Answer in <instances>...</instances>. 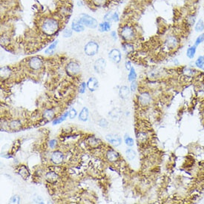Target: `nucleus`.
I'll return each mask as SVG.
<instances>
[{"label": "nucleus", "mask_w": 204, "mask_h": 204, "mask_svg": "<svg viewBox=\"0 0 204 204\" xmlns=\"http://www.w3.org/2000/svg\"><path fill=\"white\" fill-rule=\"evenodd\" d=\"M59 29V22L54 18H46L41 25V30L45 34L51 36L54 34Z\"/></svg>", "instance_id": "obj_1"}, {"label": "nucleus", "mask_w": 204, "mask_h": 204, "mask_svg": "<svg viewBox=\"0 0 204 204\" xmlns=\"http://www.w3.org/2000/svg\"><path fill=\"white\" fill-rule=\"evenodd\" d=\"M120 37H122L123 40L127 43L133 41L136 37L135 30L133 28V26L128 25H125L123 27H122L120 31Z\"/></svg>", "instance_id": "obj_2"}, {"label": "nucleus", "mask_w": 204, "mask_h": 204, "mask_svg": "<svg viewBox=\"0 0 204 204\" xmlns=\"http://www.w3.org/2000/svg\"><path fill=\"white\" fill-rule=\"evenodd\" d=\"M180 45V40L177 36L171 34L169 35L165 40L163 46L164 48L168 51H172L178 48Z\"/></svg>", "instance_id": "obj_3"}, {"label": "nucleus", "mask_w": 204, "mask_h": 204, "mask_svg": "<svg viewBox=\"0 0 204 204\" xmlns=\"http://www.w3.org/2000/svg\"><path fill=\"white\" fill-rule=\"evenodd\" d=\"M81 24L89 28H96L98 25V22L97 19L88 14H81L79 19Z\"/></svg>", "instance_id": "obj_4"}, {"label": "nucleus", "mask_w": 204, "mask_h": 204, "mask_svg": "<svg viewBox=\"0 0 204 204\" xmlns=\"http://www.w3.org/2000/svg\"><path fill=\"white\" fill-rule=\"evenodd\" d=\"M98 50L99 45L94 41H91L87 43L85 46V48H84L85 54L88 55V56H94L98 52Z\"/></svg>", "instance_id": "obj_5"}, {"label": "nucleus", "mask_w": 204, "mask_h": 204, "mask_svg": "<svg viewBox=\"0 0 204 204\" xmlns=\"http://www.w3.org/2000/svg\"><path fill=\"white\" fill-rule=\"evenodd\" d=\"M66 71L68 74L73 76V75L77 74L80 71V67H79V64H77L76 62H70L67 65Z\"/></svg>", "instance_id": "obj_6"}, {"label": "nucleus", "mask_w": 204, "mask_h": 204, "mask_svg": "<svg viewBox=\"0 0 204 204\" xmlns=\"http://www.w3.org/2000/svg\"><path fill=\"white\" fill-rule=\"evenodd\" d=\"M29 66L33 70H39L43 66V60L37 57H32L29 61Z\"/></svg>", "instance_id": "obj_7"}, {"label": "nucleus", "mask_w": 204, "mask_h": 204, "mask_svg": "<svg viewBox=\"0 0 204 204\" xmlns=\"http://www.w3.org/2000/svg\"><path fill=\"white\" fill-rule=\"evenodd\" d=\"M139 103L142 105V106H146L149 105L151 102V97L148 93L143 92L140 94V95L138 97Z\"/></svg>", "instance_id": "obj_8"}, {"label": "nucleus", "mask_w": 204, "mask_h": 204, "mask_svg": "<svg viewBox=\"0 0 204 204\" xmlns=\"http://www.w3.org/2000/svg\"><path fill=\"white\" fill-rule=\"evenodd\" d=\"M109 57L112 59V61H113L115 63H119L121 60V58H122L120 51L118 49H112L109 52Z\"/></svg>", "instance_id": "obj_9"}, {"label": "nucleus", "mask_w": 204, "mask_h": 204, "mask_svg": "<svg viewBox=\"0 0 204 204\" xmlns=\"http://www.w3.org/2000/svg\"><path fill=\"white\" fill-rule=\"evenodd\" d=\"M106 60L104 59H103V58H100V59H97L95 62V63L94 65V68L96 70V72L100 73L104 71L105 68H106Z\"/></svg>", "instance_id": "obj_10"}, {"label": "nucleus", "mask_w": 204, "mask_h": 204, "mask_svg": "<svg viewBox=\"0 0 204 204\" xmlns=\"http://www.w3.org/2000/svg\"><path fill=\"white\" fill-rule=\"evenodd\" d=\"M106 139L114 146H119L122 143V139L117 134H108L106 136Z\"/></svg>", "instance_id": "obj_11"}, {"label": "nucleus", "mask_w": 204, "mask_h": 204, "mask_svg": "<svg viewBox=\"0 0 204 204\" xmlns=\"http://www.w3.org/2000/svg\"><path fill=\"white\" fill-rule=\"evenodd\" d=\"M51 161L53 162L54 164H60L62 161H63V154L62 152L59 151H54L51 154Z\"/></svg>", "instance_id": "obj_12"}, {"label": "nucleus", "mask_w": 204, "mask_h": 204, "mask_svg": "<svg viewBox=\"0 0 204 204\" xmlns=\"http://www.w3.org/2000/svg\"><path fill=\"white\" fill-rule=\"evenodd\" d=\"M131 94V89L128 86H122L120 88L119 95L122 99H127L129 97Z\"/></svg>", "instance_id": "obj_13"}, {"label": "nucleus", "mask_w": 204, "mask_h": 204, "mask_svg": "<svg viewBox=\"0 0 204 204\" xmlns=\"http://www.w3.org/2000/svg\"><path fill=\"white\" fill-rule=\"evenodd\" d=\"M87 86L91 91H94L98 87V81L94 77L90 78L87 82Z\"/></svg>", "instance_id": "obj_14"}, {"label": "nucleus", "mask_w": 204, "mask_h": 204, "mask_svg": "<svg viewBox=\"0 0 204 204\" xmlns=\"http://www.w3.org/2000/svg\"><path fill=\"white\" fill-rule=\"evenodd\" d=\"M71 29L75 32H82L84 31L85 28H84V25L79 22V20H75L72 22Z\"/></svg>", "instance_id": "obj_15"}, {"label": "nucleus", "mask_w": 204, "mask_h": 204, "mask_svg": "<svg viewBox=\"0 0 204 204\" xmlns=\"http://www.w3.org/2000/svg\"><path fill=\"white\" fill-rule=\"evenodd\" d=\"M106 156H107L108 160H109L110 162H114L117 161L119 158V154H118L117 152H116L114 150H110L107 152L106 154Z\"/></svg>", "instance_id": "obj_16"}, {"label": "nucleus", "mask_w": 204, "mask_h": 204, "mask_svg": "<svg viewBox=\"0 0 204 204\" xmlns=\"http://www.w3.org/2000/svg\"><path fill=\"white\" fill-rule=\"evenodd\" d=\"M196 51H197V46L196 45H192L190 46L189 48H188L186 51V56L189 59H194V56H195Z\"/></svg>", "instance_id": "obj_17"}, {"label": "nucleus", "mask_w": 204, "mask_h": 204, "mask_svg": "<svg viewBox=\"0 0 204 204\" xmlns=\"http://www.w3.org/2000/svg\"><path fill=\"white\" fill-rule=\"evenodd\" d=\"M194 31L197 33H201L204 31V21L202 19H198L194 25Z\"/></svg>", "instance_id": "obj_18"}, {"label": "nucleus", "mask_w": 204, "mask_h": 204, "mask_svg": "<svg viewBox=\"0 0 204 204\" xmlns=\"http://www.w3.org/2000/svg\"><path fill=\"white\" fill-rule=\"evenodd\" d=\"M46 180H47L48 182L51 183H54L56 182L58 179V176L55 172H50L48 173H47L45 176Z\"/></svg>", "instance_id": "obj_19"}, {"label": "nucleus", "mask_w": 204, "mask_h": 204, "mask_svg": "<svg viewBox=\"0 0 204 204\" xmlns=\"http://www.w3.org/2000/svg\"><path fill=\"white\" fill-rule=\"evenodd\" d=\"M88 114H89L88 109L85 107L83 108V109H82V110L81 111L80 114H79V119L81 121L85 122V121L88 120Z\"/></svg>", "instance_id": "obj_20"}, {"label": "nucleus", "mask_w": 204, "mask_h": 204, "mask_svg": "<svg viewBox=\"0 0 204 204\" xmlns=\"http://www.w3.org/2000/svg\"><path fill=\"white\" fill-rule=\"evenodd\" d=\"M99 29L101 32H106V31H110L111 29V24L110 22H106L105 21L104 22H102L99 25Z\"/></svg>", "instance_id": "obj_21"}, {"label": "nucleus", "mask_w": 204, "mask_h": 204, "mask_svg": "<svg viewBox=\"0 0 204 204\" xmlns=\"http://www.w3.org/2000/svg\"><path fill=\"white\" fill-rule=\"evenodd\" d=\"M123 50L125 52L126 54H130L134 51V46L132 44H131L130 43H127L125 42V43L122 45Z\"/></svg>", "instance_id": "obj_22"}, {"label": "nucleus", "mask_w": 204, "mask_h": 204, "mask_svg": "<svg viewBox=\"0 0 204 204\" xmlns=\"http://www.w3.org/2000/svg\"><path fill=\"white\" fill-rule=\"evenodd\" d=\"M194 64H195L197 68L201 69L204 71V56L198 57L197 59L195 60Z\"/></svg>", "instance_id": "obj_23"}, {"label": "nucleus", "mask_w": 204, "mask_h": 204, "mask_svg": "<svg viewBox=\"0 0 204 204\" xmlns=\"http://www.w3.org/2000/svg\"><path fill=\"white\" fill-rule=\"evenodd\" d=\"M186 25L189 26H193L196 23V16L194 14H189L186 17Z\"/></svg>", "instance_id": "obj_24"}, {"label": "nucleus", "mask_w": 204, "mask_h": 204, "mask_svg": "<svg viewBox=\"0 0 204 204\" xmlns=\"http://www.w3.org/2000/svg\"><path fill=\"white\" fill-rule=\"evenodd\" d=\"M57 44H58V40H56V41L54 42V43H52V44L51 45L49 46V47L45 51V53L48 54H50L53 53V52L54 51L55 49H56V47H57Z\"/></svg>", "instance_id": "obj_25"}, {"label": "nucleus", "mask_w": 204, "mask_h": 204, "mask_svg": "<svg viewBox=\"0 0 204 204\" xmlns=\"http://www.w3.org/2000/svg\"><path fill=\"white\" fill-rule=\"evenodd\" d=\"M128 79L130 82H133V81L136 80V73L135 70H134V67H131V68L130 69L129 73H128Z\"/></svg>", "instance_id": "obj_26"}, {"label": "nucleus", "mask_w": 204, "mask_h": 204, "mask_svg": "<svg viewBox=\"0 0 204 204\" xmlns=\"http://www.w3.org/2000/svg\"><path fill=\"white\" fill-rule=\"evenodd\" d=\"M125 154H126V157L128 160H134L136 157L135 151H134V150L131 149V148L127 150V151H125Z\"/></svg>", "instance_id": "obj_27"}, {"label": "nucleus", "mask_w": 204, "mask_h": 204, "mask_svg": "<svg viewBox=\"0 0 204 204\" xmlns=\"http://www.w3.org/2000/svg\"><path fill=\"white\" fill-rule=\"evenodd\" d=\"M68 115H69V112H65V113L64 114L62 115V117H60L59 118L54 120L53 121V125H57V124L61 123L62 122H63V121L65 120V119H66V117H68Z\"/></svg>", "instance_id": "obj_28"}, {"label": "nucleus", "mask_w": 204, "mask_h": 204, "mask_svg": "<svg viewBox=\"0 0 204 204\" xmlns=\"http://www.w3.org/2000/svg\"><path fill=\"white\" fill-rule=\"evenodd\" d=\"M43 117H44L45 119L51 120L54 117V112L52 110H50V109L46 110V111H45L44 114H43Z\"/></svg>", "instance_id": "obj_29"}, {"label": "nucleus", "mask_w": 204, "mask_h": 204, "mask_svg": "<svg viewBox=\"0 0 204 204\" xmlns=\"http://www.w3.org/2000/svg\"><path fill=\"white\" fill-rule=\"evenodd\" d=\"M10 126L13 130H17L20 128L21 123H20V122L18 120L12 121V122L10 123Z\"/></svg>", "instance_id": "obj_30"}, {"label": "nucleus", "mask_w": 204, "mask_h": 204, "mask_svg": "<svg viewBox=\"0 0 204 204\" xmlns=\"http://www.w3.org/2000/svg\"><path fill=\"white\" fill-rule=\"evenodd\" d=\"M204 42V33L201 34L200 35H199L198 37L196 38L195 42H194V45H196L197 47L198 45H200L201 43H203Z\"/></svg>", "instance_id": "obj_31"}, {"label": "nucleus", "mask_w": 204, "mask_h": 204, "mask_svg": "<svg viewBox=\"0 0 204 204\" xmlns=\"http://www.w3.org/2000/svg\"><path fill=\"white\" fill-rule=\"evenodd\" d=\"M19 175H20L22 178H26L29 175V172H28V169H27L26 168L22 167V169H20V170H19Z\"/></svg>", "instance_id": "obj_32"}, {"label": "nucleus", "mask_w": 204, "mask_h": 204, "mask_svg": "<svg viewBox=\"0 0 204 204\" xmlns=\"http://www.w3.org/2000/svg\"><path fill=\"white\" fill-rule=\"evenodd\" d=\"M125 142L128 146H133L134 145V139L128 135L125 136Z\"/></svg>", "instance_id": "obj_33"}, {"label": "nucleus", "mask_w": 204, "mask_h": 204, "mask_svg": "<svg viewBox=\"0 0 204 204\" xmlns=\"http://www.w3.org/2000/svg\"><path fill=\"white\" fill-rule=\"evenodd\" d=\"M5 73L7 75V77L10 75V70L7 68H1V76L2 77H5Z\"/></svg>", "instance_id": "obj_34"}, {"label": "nucleus", "mask_w": 204, "mask_h": 204, "mask_svg": "<svg viewBox=\"0 0 204 204\" xmlns=\"http://www.w3.org/2000/svg\"><path fill=\"white\" fill-rule=\"evenodd\" d=\"M62 35H63V37H65V38L70 37L72 36V31L70 29H65V31H63V33H62Z\"/></svg>", "instance_id": "obj_35"}, {"label": "nucleus", "mask_w": 204, "mask_h": 204, "mask_svg": "<svg viewBox=\"0 0 204 204\" xmlns=\"http://www.w3.org/2000/svg\"><path fill=\"white\" fill-rule=\"evenodd\" d=\"M10 201L11 203H19L20 201V198H19V196L14 195L10 198Z\"/></svg>", "instance_id": "obj_36"}, {"label": "nucleus", "mask_w": 204, "mask_h": 204, "mask_svg": "<svg viewBox=\"0 0 204 204\" xmlns=\"http://www.w3.org/2000/svg\"><path fill=\"white\" fill-rule=\"evenodd\" d=\"M76 111L74 109H71L69 112V117H70V119H73V118L76 117Z\"/></svg>", "instance_id": "obj_37"}, {"label": "nucleus", "mask_w": 204, "mask_h": 204, "mask_svg": "<svg viewBox=\"0 0 204 204\" xmlns=\"http://www.w3.org/2000/svg\"><path fill=\"white\" fill-rule=\"evenodd\" d=\"M86 85H87V83H85V82H82V83L81 84V85L79 86V93H81V94H83V93L85 92V88H86Z\"/></svg>", "instance_id": "obj_38"}, {"label": "nucleus", "mask_w": 204, "mask_h": 204, "mask_svg": "<svg viewBox=\"0 0 204 204\" xmlns=\"http://www.w3.org/2000/svg\"><path fill=\"white\" fill-rule=\"evenodd\" d=\"M112 14H113V13H108L107 14L104 16L105 21H106V22H110L111 21H112Z\"/></svg>", "instance_id": "obj_39"}, {"label": "nucleus", "mask_w": 204, "mask_h": 204, "mask_svg": "<svg viewBox=\"0 0 204 204\" xmlns=\"http://www.w3.org/2000/svg\"><path fill=\"white\" fill-rule=\"evenodd\" d=\"M99 125L101 127H106L108 125V122L106 119H102L100 120V121L99 122Z\"/></svg>", "instance_id": "obj_40"}, {"label": "nucleus", "mask_w": 204, "mask_h": 204, "mask_svg": "<svg viewBox=\"0 0 204 204\" xmlns=\"http://www.w3.org/2000/svg\"><path fill=\"white\" fill-rule=\"evenodd\" d=\"M119 20V15H118V13H117V12H114V13L112 14V21H114V22H118Z\"/></svg>", "instance_id": "obj_41"}, {"label": "nucleus", "mask_w": 204, "mask_h": 204, "mask_svg": "<svg viewBox=\"0 0 204 204\" xmlns=\"http://www.w3.org/2000/svg\"><path fill=\"white\" fill-rule=\"evenodd\" d=\"M136 87H137V83L135 80L131 82V91H134L136 89Z\"/></svg>", "instance_id": "obj_42"}, {"label": "nucleus", "mask_w": 204, "mask_h": 204, "mask_svg": "<svg viewBox=\"0 0 204 204\" xmlns=\"http://www.w3.org/2000/svg\"><path fill=\"white\" fill-rule=\"evenodd\" d=\"M56 145H57L56 139H51V140H50V142H49V146H50V148H54L55 146H56Z\"/></svg>", "instance_id": "obj_43"}, {"label": "nucleus", "mask_w": 204, "mask_h": 204, "mask_svg": "<svg viewBox=\"0 0 204 204\" xmlns=\"http://www.w3.org/2000/svg\"><path fill=\"white\" fill-rule=\"evenodd\" d=\"M131 67H132V65H131V62H130L129 61H127V62H125V68H126L127 70H130V69L131 68Z\"/></svg>", "instance_id": "obj_44"}, {"label": "nucleus", "mask_w": 204, "mask_h": 204, "mask_svg": "<svg viewBox=\"0 0 204 204\" xmlns=\"http://www.w3.org/2000/svg\"><path fill=\"white\" fill-rule=\"evenodd\" d=\"M112 37L114 40H117V33L115 31H112Z\"/></svg>", "instance_id": "obj_45"}]
</instances>
